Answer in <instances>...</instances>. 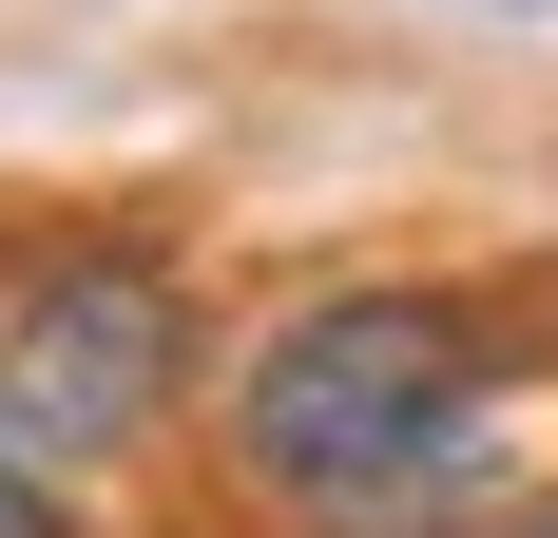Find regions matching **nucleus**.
<instances>
[{
	"label": "nucleus",
	"mask_w": 558,
	"mask_h": 538,
	"mask_svg": "<svg viewBox=\"0 0 558 538\" xmlns=\"http://www.w3.org/2000/svg\"><path fill=\"white\" fill-rule=\"evenodd\" d=\"M213 462L251 519L308 538H444L501 500L520 462V346L482 289H424V269H366V289H308L231 346L213 384Z\"/></svg>",
	"instance_id": "1"
},
{
	"label": "nucleus",
	"mask_w": 558,
	"mask_h": 538,
	"mask_svg": "<svg viewBox=\"0 0 558 538\" xmlns=\"http://www.w3.org/2000/svg\"><path fill=\"white\" fill-rule=\"evenodd\" d=\"M173 384H193V269L135 250V231H77L0 289V462L20 481H97L135 442L173 424Z\"/></svg>",
	"instance_id": "2"
},
{
	"label": "nucleus",
	"mask_w": 558,
	"mask_h": 538,
	"mask_svg": "<svg viewBox=\"0 0 558 538\" xmlns=\"http://www.w3.org/2000/svg\"><path fill=\"white\" fill-rule=\"evenodd\" d=\"M0 538H77V500H58V481H20V462H0Z\"/></svg>",
	"instance_id": "3"
}]
</instances>
